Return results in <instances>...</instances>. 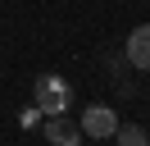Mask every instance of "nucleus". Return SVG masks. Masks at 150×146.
<instances>
[{"label":"nucleus","instance_id":"20e7f679","mask_svg":"<svg viewBox=\"0 0 150 146\" xmlns=\"http://www.w3.org/2000/svg\"><path fill=\"white\" fill-rule=\"evenodd\" d=\"M127 59L137 64V69H150V23L132 27V36H127Z\"/></svg>","mask_w":150,"mask_h":146},{"label":"nucleus","instance_id":"f03ea898","mask_svg":"<svg viewBox=\"0 0 150 146\" xmlns=\"http://www.w3.org/2000/svg\"><path fill=\"white\" fill-rule=\"evenodd\" d=\"M46 142L50 146H82V128L68 114H46Z\"/></svg>","mask_w":150,"mask_h":146},{"label":"nucleus","instance_id":"7ed1b4c3","mask_svg":"<svg viewBox=\"0 0 150 146\" xmlns=\"http://www.w3.org/2000/svg\"><path fill=\"white\" fill-rule=\"evenodd\" d=\"M82 137H114V128H118V114H114L109 105H91L82 114Z\"/></svg>","mask_w":150,"mask_h":146},{"label":"nucleus","instance_id":"423d86ee","mask_svg":"<svg viewBox=\"0 0 150 146\" xmlns=\"http://www.w3.org/2000/svg\"><path fill=\"white\" fill-rule=\"evenodd\" d=\"M37 119H41V110L32 105V110H23V114H18V123H23V128H32V123H37Z\"/></svg>","mask_w":150,"mask_h":146},{"label":"nucleus","instance_id":"f257e3e1","mask_svg":"<svg viewBox=\"0 0 150 146\" xmlns=\"http://www.w3.org/2000/svg\"><path fill=\"white\" fill-rule=\"evenodd\" d=\"M32 105H37L41 114H68V105H73V87H68L59 73H41V78L32 82Z\"/></svg>","mask_w":150,"mask_h":146},{"label":"nucleus","instance_id":"39448f33","mask_svg":"<svg viewBox=\"0 0 150 146\" xmlns=\"http://www.w3.org/2000/svg\"><path fill=\"white\" fill-rule=\"evenodd\" d=\"M114 146H150V137L141 123H118L114 128Z\"/></svg>","mask_w":150,"mask_h":146}]
</instances>
